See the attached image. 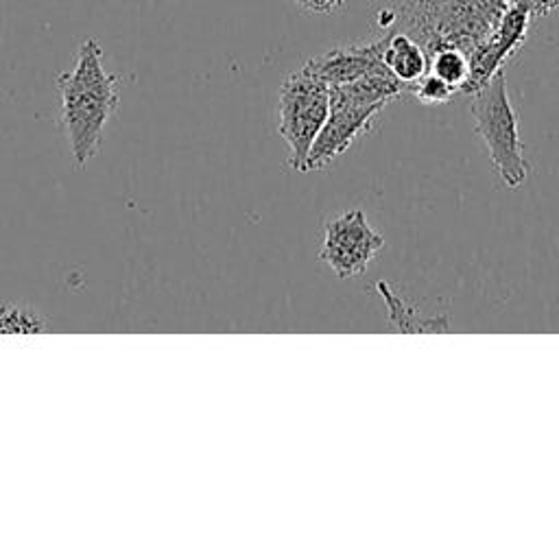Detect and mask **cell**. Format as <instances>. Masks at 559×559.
Here are the masks:
<instances>
[{
  "label": "cell",
  "instance_id": "1",
  "mask_svg": "<svg viewBox=\"0 0 559 559\" xmlns=\"http://www.w3.org/2000/svg\"><path fill=\"white\" fill-rule=\"evenodd\" d=\"M61 118L76 166H83L96 151L103 129L118 107V76L103 66V48L96 39L79 46L74 68L57 76Z\"/></svg>",
  "mask_w": 559,
  "mask_h": 559
},
{
  "label": "cell",
  "instance_id": "2",
  "mask_svg": "<svg viewBox=\"0 0 559 559\" xmlns=\"http://www.w3.org/2000/svg\"><path fill=\"white\" fill-rule=\"evenodd\" d=\"M507 7V0H404L395 28L415 37L428 55L441 46H459L472 55Z\"/></svg>",
  "mask_w": 559,
  "mask_h": 559
},
{
  "label": "cell",
  "instance_id": "3",
  "mask_svg": "<svg viewBox=\"0 0 559 559\" xmlns=\"http://www.w3.org/2000/svg\"><path fill=\"white\" fill-rule=\"evenodd\" d=\"M469 96L474 131L483 138L491 166L509 188L522 186L528 177V162L524 157L518 114L509 100L504 72H496Z\"/></svg>",
  "mask_w": 559,
  "mask_h": 559
},
{
  "label": "cell",
  "instance_id": "4",
  "mask_svg": "<svg viewBox=\"0 0 559 559\" xmlns=\"http://www.w3.org/2000/svg\"><path fill=\"white\" fill-rule=\"evenodd\" d=\"M277 114L288 164L304 173L312 142L330 114V85L304 63L282 81Z\"/></svg>",
  "mask_w": 559,
  "mask_h": 559
},
{
  "label": "cell",
  "instance_id": "5",
  "mask_svg": "<svg viewBox=\"0 0 559 559\" xmlns=\"http://www.w3.org/2000/svg\"><path fill=\"white\" fill-rule=\"evenodd\" d=\"M384 249V238L367 223L362 210H347L325 223L319 258L341 277H356Z\"/></svg>",
  "mask_w": 559,
  "mask_h": 559
},
{
  "label": "cell",
  "instance_id": "6",
  "mask_svg": "<svg viewBox=\"0 0 559 559\" xmlns=\"http://www.w3.org/2000/svg\"><path fill=\"white\" fill-rule=\"evenodd\" d=\"M384 105L360 103L336 87H330V114L308 153L304 173L321 170L365 135Z\"/></svg>",
  "mask_w": 559,
  "mask_h": 559
},
{
  "label": "cell",
  "instance_id": "7",
  "mask_svg": "<svg viewBox=\"0 0 559 559\" xmlns=\"http://www.w3.org/2000/svg\"><path fill=\"white\" fill-rule=\"evenodd\" d=\"M531 13L522 4H509L498 20L491 35L472 50L469 63V81L463 90V94H472L478 87H483L496 72L502 70V66L520 50V46L526 39V31L531 24Z\"/></svg>",
  "mask_w": 559,
  "mask_h": 559
},
{
  "label": "cell",
  "instance_id": "8",
  "mask_svg": "<svg viewBox=\"0 0 559 559\" xmlns=\"http://www.w3.org/2000/svg\"><path fill=\"white\" fill-rule=\"evenodd\" d=\"M386 31L389 28H384L382 37L371 39V41L332 48V50H328L319 57L308 59L306 66L317 76H321L328 85L349 83V81H356L365 74L386 70V66L382 61V52H384V44H386Z\"/></svg>",
  "mask_w": 559,
  "mask_h": 559
},
{
  "label": "cell",
  "instance_id": "9",
  "mask_svg": "<svg viewBox=\"0 0 559 559\" xmlns=\"http://www.w3.org/2000/svg\"><path fill=\"white\" fill-rule=\"evenodd\" d=\"M386 70L402 81L406 87L417 83L428 72V52L426 48L411 37L408 33L391 26L386 31V44L382 52Z\"/></svg>",
  "mask_w": 559,
  "mask_h": 559
},
{
  "label": "cell",
  "instance_id": "10",
  "mask_svg": "<svg viewBox=\"0 0 559 559\" xmlns=\"http://www.w3.org/2000/svg\"><path fill=\"white\" fill-rule=\"evenodd\" d=\"M428 72L437 74L463 94L472 72L469 55L459 46H441L428 55Z\"/></svg>",
  "mask_w": 559,
  "mask_h": 559
},
{
  "label": "cell",
  "instance_id": "11",
  "mask_svg": "<svg viewBox=\"0 0 559 559\" xmlns=\"http://www.w3.org/2000/svg\"><path fill=\"white\" fill-rule=\"evenodd\" d=\"M376 290L380 293L382 301L389 308V321L393 328L402 332H432V330H448V319L437 321V319H421L417 317L415 310H411L393 290L386 282H378Z\"/></svg>",
  "mask_w": 559,
  "mask_h": 559
},
{
  "label": "cell",
  "instance_id": "12",
  "mask_svg": "<svg viewBox=\"0 0 559 559\" xmlns=\"http://www.w3.org/2000/svg\"><path fill=\"white\" fill-rule=\"evenodd\" d=\"M46 319L33 308L2 304L0 306V334H39L46 332Z\"/></svg>",
  "mask_w": 559,
  "mask_h": 559
},
{
  "label": "cell",
  "instance_id": "13",
  "mask_svg": "<svg viewBox=\"0 0 559 559\" xmlns=\"http://www.w3.org/2000/svg\"><path fill=\"white\" fill-rule=\"evenodd\" d=\"M408 92L424 105H441L454 98V94H459L450 83H445L443 79H439L432 72H426L417 83H413L408 87Z\"/></svg>",
  "mask_w": 559,
  "mask_h": 559
},
{
  "label": "cell",
  "instance_id": "14",
  "mask_svg": "<svg viewBox=\"0 0 559 559\" xmlns=\"http://www.w3.org/2000/svg\"><path fill=\"white\" fill-rule=\"evenodd\" d=\"M295 7H299L301 11L306 13H323V15H330V13H336L345 7L347 0H290Z\"/></svg>",
  "mask_w": 559,
  "mask_h": 559
},
{
  "label": "cell",
  "instance_id": "15",
  "mask_svg": "<svg viewBox=\"0 0 559 559\" xmlns=\"http://www.w3.org/2000/svg\"><path fill=\"white\" fill-rule=\"evenodd\" d=\"M507 4H522L524 9H528L531 20H537L552 13L559 7V0H507Z\"/></svg>",
  "mask_w": 559,
  "mask_h": 559
}]
</instances>
